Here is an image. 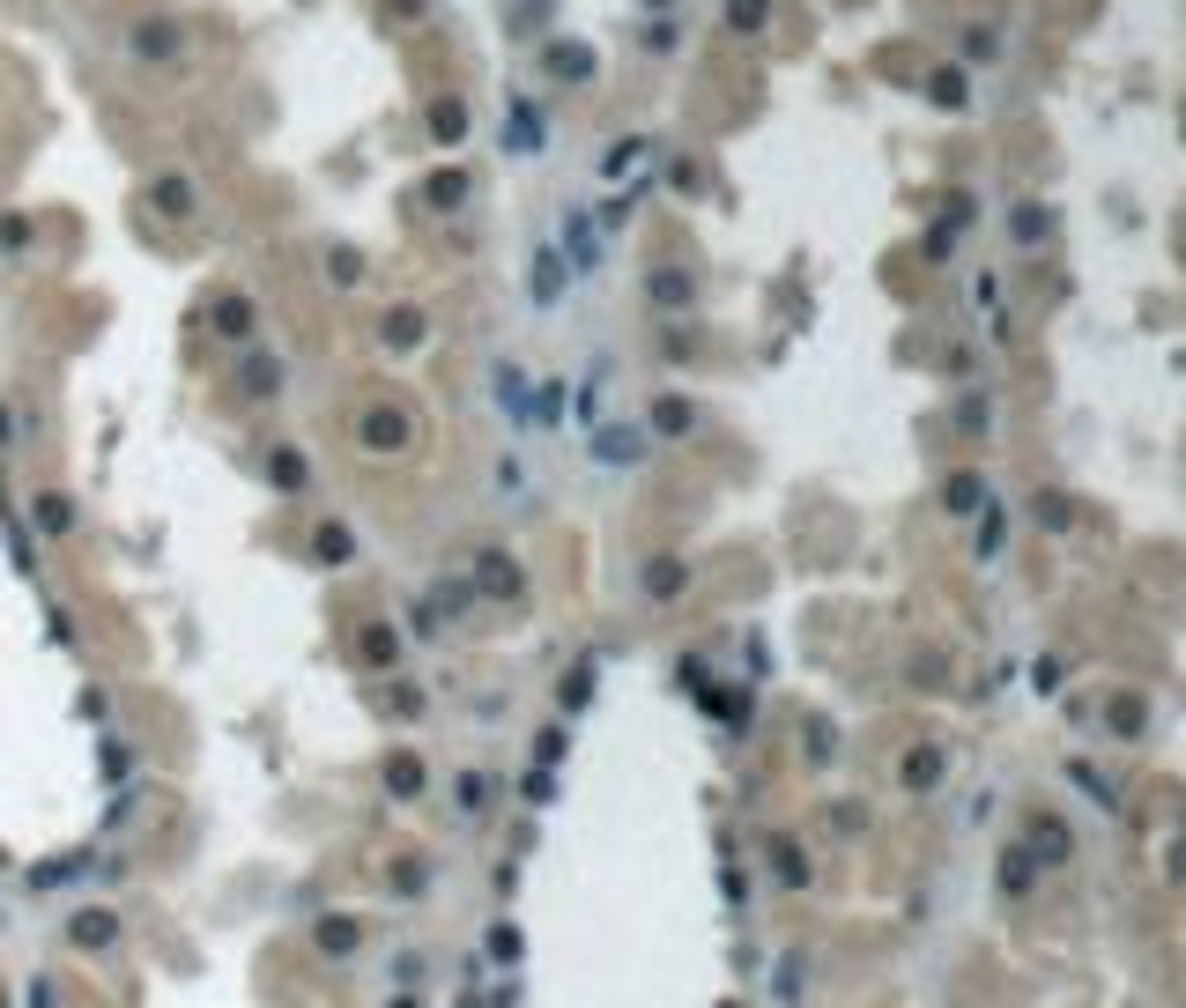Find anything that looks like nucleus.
I'll use <instances>...</instances> for the list:
<instances>
[{"mask_svg":"<svg viewBox=\"0 0 1186 1008\" xmlns=\"http://www.w3.org/2000/svg\"><path fill=\"white\" fill-rule=\"evenodd\" d=\"M541 141H549V126H541V112L527 97H512L504 104V156H535Z\"/></svg>","mask_w":1186,"mask_h":1008,"instance_id":"f257e3e1","label":"nucleus"},{"mask_svg":"<svg viewBox=\"0 0 1186 1008\" xmlns=\"http://www.w3.org/2000/svg\"><path fill=\"white\" fill-rule=\"evenodd\" d=\"M156 201H164L171 216H185V208H193V178H179V171H171V178H156Z\"/></svg>","mask_w":1186,"mask_h":1008,"instance_id":"0eeeda50","label":"nucleus"},{"mask_svg":"<svg viewBox=\"0 0 1186 1008\" xmlns=\"http://www.w3.org/2000/svg\"><path fill=\"white\" fill-rule=\"evenodd\" d=\"M134 52H141V60H179V30H171V23H141Z\"/></svg>","mask_w":1186,"mask_h":1008,"instance_id":"20e7f679","label":"nucleus"},{"mask_svg":"<svg viewBox=\"0 0 1186 1008\" xmlns=\"http://www.w3.org/2000/svg\"><path fill=\"white\" fill-rule=\"evenodd\" d=\"M268 475H275V489H304V460H297V453H275Z\"/></svg>","mask_w":1186,"mask_h":1008,"instance_id":"1a4fd4ad","label":"nucleus"},{"mask_svg":"<svg viewBox=\"0 0 1186 1008\" xmlns=\"http://www.w3.org/2000/svg\"><path fill=\"white\" fill-rule=\"evenodd\" d=\"M431 134H438V141H468V104H460V97L431 104Z\"/></svg>","mask_w":1186,"mask_h":1008,"instance_id":"39448f33","label":"nucleus"},{"mask_svg":"<svg viewBox=\"0 0 1186 1008\" xmlns=\"http://www.w3.org/2000/svg\"><path fill=\"white\" fill-rule=\"evenodd\" d=\"M556 289H564V260H556V245H541V252H535V297L549 304Z\"/></svg>","mask_w":1186,"mask_h":1008,"instance_id":"423d86ee","label":"nucleus"},{"mask_svg":"<svg viewBox=\"0 0 1186 1008\" xmlns=\"http://www.w3.org/2000/svg\"><path fill=\"white\" fill-rule=\"evenodd\" d=\"M564 237H571V245H564V252H571V268H593V260H601V245H593V223H586L579 208L564 216Z\"/></svg>","mask_w":1186,"mask_h":1008,"instance_id":"7ed1b4c3","label":"nucleus"},{"mask_svg":"<svg viewBox=\"0 0 1186 1008\" xmlns=\"http://www.w3.org/2000/svg\"><path fill=\"white\" fill-rule=\"evenodd\" d=\"M727 23H735V30H756V23H764V0H727Z\"/></svg>","mask_w":1186,"mask_h":1008,"instance_id":"9d476101","label":"nucleus"},{"mask_svg":"<svg viewBox=\"0 0 1186 1008\" xmlns=\"http://www.w3.org/2000/svg\"><path fill=\"white\" fill-rule=\"evenodd\" d=\"M549 75H556V82H593V52L571 45V37H556V45H549Z\"/></svg>","mask_w":1186,"mask_h":1008,"instance_id":"f03ea898","label":"nucleus"},{"mask_svg":"<svg viewBox=\"0 0 1186 1008\" xmlns=\"http://www.w3.org/2000/svg\"><path fill=\"white\" fill-rule=\"evenodd\" d=\"M393 16H401V23H423V0H393Z\"/></svg>","mask_w":1186,"mask_h":1008,"instance_id":"f8f14e48","label":"nucleus"},{"mask_svg":"<svg viewBox=\"0 0 1186 1008\" xmlns=\"http://www.w3.org/2000/svg\"><path fill=\"white\" fill-rule=\"evenodd\" d=\"M319 556H335V564H341V556H349V534H341V527H319Z\"/></svg>","mask_w":1186,"mask_h":1008,"instance_id":"9b49d317","label":"nucleus"},{"mask_svg":"<svg viewBox=\"0 0 1186 1008\" xmlns=\"http://www.w3.org/2000/svg\"><path fill=\"white\" fill-rule=\"evenodd\" d=\"M431 201L438 208H445V201L460 208V201H468V178H460V171H438V178H431Z\"/></svg>","mask_w":1186,"mask_h":1008,"instance_id":"6e6552de","label":"nucleus"}]
</instances>
